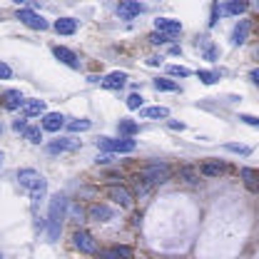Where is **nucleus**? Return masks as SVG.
Instances as JSON below:
<instances>
[{
	"mask_svg": "<svg viewBox=\"0 0 259 259\" xmlns=\"http://www.w3.org/2000/svg\"><path fill=\"white\" fill-rule=\"evenodd\" d=\"M65 214H67V197L58 192L50 199V212H48V239L50 242H58V237L63 232Z\"/></svg>",
	"mask_w": 259,
	"mask_h": 259,
	"instance_id": "1",
	"label": "nucleus"
},
{
	"mask_svg": "<svg viewBox=\"0 0 259 259\" xmlns=\"http://www.w3.org/2000/svg\"><path fill=\"white\" fill-rule=\"evenodd\" d=\"M117 130H120V135H122V137H132V135L140 130V125H137L135 120H127V117H125V120H120V122H117Z\"/></svg>",
	"mask_w": 259,
	"mask_h": 259,
	"instance_id": "26",
	"label": "nucleus"
},
{
	"mask_svg": "<svg viewBox=\"0 0 259 259\" xmlns=\"http://www.w3.org/2000/svg\"><path fill=\"white\" fill-rule=\"evenodd\" d=\"M90 120H85V117H80V120H72L67 127H70V132H85V130H90Z\"/></svg>",
	"mask_w": 259,
	"mask_h": 259,
	"instance_id": "31",
	"label": "nucleus"
},
{
	"mask_svg": "<svg viewBox=\"0 0 259 259\" xmlns=\"http://www.w3.org/2000/svg\"><path fill=\"white\" fill-rule=\"evenodd\" d=\"M25 140L32 142V145H40V142H42V132H40V127H28L25 130Z\"/></svg>",
	"mask_w": 259,
	"mask_h": 259,
	"instance_id": "33",
	"label": "nucleus"
},
{
	"mask_svg": "<svg viewBox=\"0 0 259 259\" xmlns=\"http://www.w3.org/2000/svg\"><path fill=\"white\" fill-rule=\"evenodd\" d=\"M197 50H202L207 60H214V58H217V48H214L207 37H199V40H197Z\"/></svg>",
	"mask_w": 259,
	"mask_h": 259,
	"instance_id": "25",
	"label": "nucleus"
},
{
	"mask_svg": "<svg viewBox=\"0 0 259 259\" xmlns=\"http://www.w3.org/2000/svg\"><path fill=\"white\" fill-rule=\"evenodd\" d=\"M18 20H20L23 25L32 28V30H48V28H50V23H48L42 15H37L35 10H28V8L18 10Z\"/></svg>",
	"mask_w": 259,
	"mask_h": 259,
	"instance_id": "4",
	"label": "nucleus"
},
{
	"mask_svg": "<svg viewBox=\"0 0 259 259\" xmlns=\"http://www.w3.org/2000/svg\"><path fill=\"white\" fill-rule=\"evenodd\" d=\"M13 130H15V132H23V135H25V130H28V122H25V117H23V120H15V122H13Z\"/></svg>",
	"mask_w": 259,
	"mask_h": 259,
	"instance_id": "38",
	"label": "nucleus"
},
{
	"mask_svg": "<svg viewBox=\"0 0 259 259\" xmlns=\"http://www.w3.org/2000/svg\"><path fill=\"white\" fill-rule=\"evenodd\" d=\"M257 58H259V50H257Z\"/></svg>",
	"mask_w": 259,
	"mask_h": 259,
	"instance_id": "45",
	"label": "nucleus"
},
{
	"mask_svg": "<svg viewBox=\"0 0 259 259\" xmlns=\"http://www.w3.org/2000/svg\"><path fill=\"white\" fill-rule=\"evenodd\" d=\"M125 82H127V72H110V75L102 80V88H107V90H120V88H125Z\"/></svg>",
	"mask_w": 259,
	"mask_h": 259,
	"instance_id": "17",
	"label": "nucleus"
},
{
	"mask_svg": "<svg viewBox=\"0 0 259 259\" xmlns=\"http://www.w3.org/2000/svg\"><path fill=\"white\" fill-rule=\"evenodd\" d=\"M53 55L60 60L63 65H67V67H72V70H77L80 67V60H77V55L72 53V50H67V48H63V45H55L53 48Z\"/></svg>",
	"mask_w": 259,
	"mask_h": 259,
	"instance_id": "12",
	"label": "nucleus"
},
{
	"mask_svg": "<svg viewBox=\"0 0 259 259\" xmlns=\"http://www.w3.org/2000/svg\"><path fill=\"white\" fill-rule=\"evenodd\" d=\"M72 244L82 252V254H95L97 252V242L95 237L90 234V232H85V229H77L75 234H72Z\"/></svg>",
	"mask_w": 259,
	"mask_h": 259,
	"instance_id": "5",
	"label": "nucleus"
},
{
	"mask_svg": "<svg viewBox=\"0 0 259 259\" xmlns=\"http://www.w3.org/2000/svg\"><path fill=\"white\" fill-rule=\"evenodd\" d=\"M107 197H110L115 204H120V207H130V204H132V192H130L127 187H122V185L107 187Z\"/></svg>",
	"mask_w": 259,
	"mask_h": 259,
	"instance_id": "8",
	"label": "nucleus"
},
{
	"mask_svg": "<svg viewBox=\"0 0 259 259\" xmlns=\"http://www.w3.org/2000/svg\"><path fill=\"white\" fill-rule=\"evenodd\" d=\"M249 80H252V82L259 88V70H252V72H249Z\"/></svg>",
	"mask_w": 259,
	"mask_h": 259,
	"instance_id": "42",
	"label": "nucleus"
},
{
	"mask_svg": "<svg viewBox=\"0 0 259 259\" xmlns=\"http://www.w3.org/2000/svg\"><path fill=\"white\" fill-rule=\"evenodd\" d=\"M227 169H229V167L220 160H209V162H204V164L199 167V172H202L204 177H220V175H225Z\"/></svg>",
	"mask_w": 259,
	"mask_h": 259,
	"instance_id": "16",
	"label": "nucleus"
},
{
	"mask_svg": "<svg viewBox=\"0 0 259 259\" xmlns=\"http://www.w3.org/2000/svg\"><path fill=\"white\" fill-rule=\"evenodd\" d=\"M239 177L244 180L247 190H252V192H257L259 190V175L252 169V167H242V169H239Z\"/></svg>",
	"mask_w": 259,
	"mask_h": 259,
	"instance_id": "21",
	"label": "nucleus"
},
{
	"mask_svg": "<svg viewBox=\"0 0 259 259\" xmlns=\"http://www.w3.org/2000/svg\"><path fill=\"white\" fill-rule=\"evenodd\" d=\"M150 42H152V45H164V42H169V37H167V35H162V32H152V35H150Z\"/></svg>",
	"mask_w": 259,
	"mask_h": 259,
	"instance_id": "35",
	"label": "nucleus"
},
{
	"mask_svg": "<svg viewBox=\"0 0 259 259\" xmlns=\"http://www.w3.org/2000/svg\"><path fill=\"white\" fill-rule=\"evenodd\" d=\"M132 192L137 194V197H145V194L152 192V185H150V182H147L140 172H137V175L132 177Z\"/></svg>",
	"mask_w": 259,
	"mask_h": 259,
	"instance_id": "22",
	"label": "nucleus"
},
{
	"mask_svg": "<svg viewBox=\"0 0 259 259\" xmlns=\"http://www.w3.org/2000/svg\"><path fill=\"white\" fill-rule=\"evenodd\" d=\"M254 8H257V10H259V3H257V5H254Z\"/></svg>",
	"mask_w": 259,
	"mask_h": 259,
	"instance_id": "44",
	"label": "nucleus"
},
{
	"mask_svg": "<svg viewBox=\"0 0 259 259\" xmlns=\"http://www.w3.org/2000/svg\"><path fill=\"white\" fill-rule=\"evenodd\" d=\"M197 77H199L204 85H214V82L220 80V75H217V72H212V70H197Z\"/></svg>",
	"mask_w": 259,
	"mask_h": 259,
	"instance_id": "29",
	"label": "nucleus"
},
{
	"mask_svg": "<svg viewBox=\"0 0 259 259\" xmlns=\"http://www.w3.org/2000/svg\"><path fill=\"white\" fill-rule=\"evenodd\" d=\"M95 162H97V164H107V162H110V155H100Z\"/></svg>",
	"mask_w": 259,
	"mask_h": 259,
	"instance_id": "43",
	"label": "nucleus"
},
{
	"mask_svg": "<svg viewBox=\"0 0 259 259\" xmlns=\"http://www.w3.org/2000/svg\"><path fill=\"white\" fill-rule=\"evenodd\" d=\"M55 32L58 35H75L77 32V20H72V18H60V20H55Z\"/></svg>",
	"mask_w": 259,
	"mask_h": 259,
	"instance_id": "20",
	"label": "nucleus"
},
{
	"mask_svg": "<svg viewBox=\"0 0 259 259\" xmlns=\"http://www.w3.org/2000/svg\"><path fill=\"white\" fill-rule=\"evenodd\" d=\"M25 95L20 93V90H5L3 93V107L5 110H23L25 107Z\"/></svg>",
	"mask_w": 259,
	"mask_h": 259,
	"instance_id": "9",
	"label": "nucleus"
},
{
	"mask_svg": "<svg viewBox=\"0 0 259 259\" xmlns=\"http://www.w3.org/2000/svg\"><path fill=\"white\" fill-rule=\"evenodd\" d=\"M249 30H252V23H249V20H239V23L234 25V30H232V45H234V48L244 45Z\"/></svg>",
	"mask_w": 259,
	"mask_h": 259,
	"instance_id": "13",
	"label": "nucleus"
},
{
	"mask_svg": "<svg viewBox=\"0 0 259 259\" xmlns=\"http://www.w3.org/2000/svg\"><path fill=\"white\" fill-rule=\"evenodd\" d=\"M42 112H45V102L42 100H28L25 107H23V117H35V115H42Z\"/></svg>",
	"mask_w": 259,
	"mask_h": 259,
	"instance_id": "23",
	"label": "nucleus"
},
{
	"mask_svg": "<svg viewBox=\"0 0 259 259\" xmlns=\"http://www.w3.org/2000/svg\"><path fill=\"white\" fill-rule=\"evenodd\" d=\"M147 8L142 5V3H132V0H127V3H120L117 5V15L122 18V20H132V18H137V15H142Z\"/></svg>",
	"mask_w": 259,
	"mask_h": 259,
	"instance_id": "11",
	"label": "nucleus"
},
{
	"mask_svg": "<svg viewBox=\"0 0 259 259\" xmlns=\"http://www.w3.org/2000/svg\"><path fill=\"white\" fill-rule=\"evenodd\" d=\"M140 117H145V120H164V117H169V110H167V107H162V105H155V107H142V110H140Z\"/></svg>",
	"mask_w": 259,
	"mask_h": 259,
	"instance_id": "19",
	"label": "nucleus"
},
{
	"mask_svg": "<svg viewBox=\"0 0 259 259\" xmlns=\"http://www.w3.org/2000/svg\"><path fill=\"white\" fill-rule=\"evenodd\" d=\"M112 249L117 252V257H120V259H130V257H132V249H130V247H125V244H117V247H112Z\"/></svg>",
	"mask_w": 259,
	"mask_h": 259,
	"instance_id": "36",
	"label": "nucleus"
},
{
	"mask_svg": "<svg viewBox=\"0 0 259 259\" xmlns=\"http://www.w3.org/2000/svg\"><path fill=\"white\" fill-rule=\"evenodd\" d=\"M239 120L244 122V125H249V127H259V117H254V115H239Z\"/></svg>",
	"mask_w": 259,
	"mask_h": 259,
	"instance_id": "37",
	"label": "nucleus"
},
{
	"mask_svg": "<svg viewBox=\"0 0 259 259\" xmlns=\"http://www.w3.org/2000/svg\"><path fill=\"white\" fill-rule=\"evenodd\" d=\"M100 257H102V259H120L115 249H105V252H100Z\"/></svg>",
	"mask_w": 259,
	"mask_h": 259,
	"instance_id": "39",
	"label": "nucleus"
},
{
	"mask_svg": "<svg viewBox=\"0 0 259 259\" xmlns=\"http://www.w3.org/2000/svg\"><path fill=\"white\" fill-rule=\"evenodd\" d=\"M247 8H249V3H244V0H234V3H227V5H217L220 15H242Z\"/></svg>",
	"mask_w": 259,
	"mask_h": 259,
	"instance_id": "18",
	"label": "nucleus"
},
{
	"mask_svg": "<svg viewBox=\"0 0 259 259\" xmlns=\"http://www.w3.org/2000/svg\"><path fill=\"white\" fill-rule=\"evenodd\" d=\"M167 72H169L172 77H190V75H192V70H187V67H182V65H169Z\"/></svg>",
	"mask_w": 259,
	"mask_h": 259,
	"instance_id": "32",
	"label": "nucleus"
},
{
	"mask_svg": "<svg viewBox=\"0 0 259 259\" xmlns=\"http://www.w3.org/2000/svg\"><path fill=\"white\" fill-rule=\"evenodd\" d=\"M167 125H169V127H172V130H180V132L185 130V122H177V120H169Z\"/></svg>",
	"mask_w": 259,
	"mask_h": 259,
	"instance_id": "41",
	"label": "nucleus"
},
{
	"mask_svg": "<svg viewBox=\"0 0 259 259\" xmlns=\"http://www.w3.org/2000/svg\"><path fill=\"white\" fill-rule=\"evenodd\" d=\"M88 217L93 220V222H110L112 220V209L107 207V204H93L90 209H88Z\"/></svg>",
	"mask_w": 259,
	"mask_h": 259,
	"instance_id": "15",
	"label": "nucleus"
},
{
	"mask_svg": "<svg viewBox=\"0 0 259 259\" xmlns=\"http://www.w3.org/2000/svg\"><path fill=\"white\" fill-rule=\"evenodd\" d=\"M152 85H155V90H160V93H177V90H180V85H177L175 80H169V77H157V80H152Z\"/></svg>",
	"mask_w": 259,
	"mask_h": 259,
	"instance_id": "24",
	"label": "nucleus"
},
{
	"mask_svg": "<svg viewBox=\"0 0 259 259\" xmlns=\"http://www.w3.org/2000/svg\"><path fill=\"white\" fill-rule=\"evenodd\" d=\"M137 142L132 137H120V140H112V137H100L97 140V150L102 152H117V155H130L135 152Z\"/></svg>",
	"mask_w": 259,
	"mask_h": 259,
	"instance_id": "2",
	"label": "nucleus"
},
{
	"mask_svg": "<svg viewBox=\"0 0 259 259\" xmlns=\"http://www.w3.org/2000/svg\"><path fill=\"white\" fill-rule=\"evenodd\" d=\"M42 130L45 132H58V130L65 125V115H60V112H48V115H42Z\"/></svg>",
	"mask_w": 259,
	"mask_h": 259,
	"instance_id": "14",
	"label": "nucleus"
},
{
	"mask_svg": "<svg viewBox=\"0 0 259 259\" xmlns=\"http://www.w3.org/2000/svg\"><path fill=\"white\" fill-rule=\"evenodd\" d=\"M45 192H48V182L42 180V182H40V185H37V187H35V190H32V192H30L32 207H37V204L42 202V197H45Z\"/></svg>",
	"mask_w": 259,
	"mask_h": 259,
	"instance_id": "28",
	"label": "nucleus"
},
{
	"mask_svg": "<svg viewBox=\"0 0 259 259\" xmlns=\"http://www.w3.org/2000/svg\"><path fill=\"white\" fill-rule=\"evenodd\" d=\"M225 150H229V152H234V155H252V147L249 145H237V142H229V145H225Z\"/></svg>",
	"mask_w": 259,
	"mask_h": 259,
	"instance_id": "30",
	"label": "nucleus"
},
{
	"mask_svg": "<svg viewBox=\"0 0 259 259\" xmlns=\"http://www.w3.org/2000/svg\"><path fill=\"white\" fill-rule=\"evenodd\" d=\"M77 147H80V142H77V140L60 137V140H53V142L48 145V152H50V155H60V152H75Z\"/></svg>",
	"mask_w": 259,
	"mask_h": 259,
	"instance_id": "10",
	"label": "nucleus"
},
{
	"mask_svg": "<svg viewBox=\"0 0 259 259\" xmlns=\"http://www.w3.org/2000/svg\"><path fill=\"white\" fill-rule=\"evenodd\" d=\"M45 177H40L35 169H30V167H23V169H18V185L23 187V190H28V192H32L40 182H42Z\"/></svg>",
	"mask_w": 259,
	"mask_h": 259,
	"instance_id": "6",
	"label": "nucleus"
},
{
	"mask_svg": "<svg viewBox=\"0 0 259 259\" xmlns=\"http://www.w3.org/2000/svg\"><path fill=\"white\" fill-rule=\"evenodd\" d=\"M0 75H3V80H8V77H10V65L8 63H0Z\"/></svg>",
	"mask_w": 259,
	"mask_h": 259,
	"instance_id": "40",
	"label": "nucleus"
},
{
	"mask_svg": "<svg viewBox=\"0 0 259 259\" xmlns=\"http://www.w3.org/2000/svg\"><path fill=\"white\" fill-rule=\"evenodd\" d=\"M155 30L162 32V35H167V37H175V35L182 32V23L175 20V18H157V20H155Z\"/></svg>",
	"mask_w": 259,
	"mask_h": 259,
	"instance_id": "7",
	"label": "nucleus"
},
{
	"mask_svg": "<svg viewBox=\"0 0 259 259\" xmlns=\"http://www.w3.org/2000/svg\"><path fill=\"white\" fill-rule=\"evenodd\" d=\"M142 102H145V97L140 95V93H132V95L127 97V107L130 110H140V107H142Z\"/></svg>",
	"mask_w": 259,
	"mask_h": 259,
	"instance_id": "34",
	"label": "nucleus"
},
{
	"mask_svg": "<svg viewBox=\"0 0 259 259\" xmlns=\"http://www.w3.org/2000/svg\"><path fill=\"white\" fill-rule=\"evenodd\" d=\"M199 169H194V167H180V177L185 180V182H190V185H197L199 182Z\"/></svg>",
	"mask_w": 259,
	"mask_h": 259,
	"instance_id": "27",
	"label": "nucleus"
},
{
	"mask_svg": "<svg viewBox=\"0 0 259 259\" xmlns=\"http://www.w3.org/2000/svg\"><path fill=\"white\" fill-rule=\"evenodd\" d=\"M140 175H142V177H145V180H147L152 187H155V185H164V182L172 177V167H169V164H164V162H162V164L157 162V164H150V167H145Z\"/></svg>",
	"mask_w": 259,
	"mask_h": 259,
	"instance_id": "3",
	"label": "nucleus"
}]
</instances>
